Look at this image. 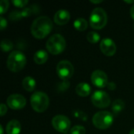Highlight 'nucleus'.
Masks as SVG:
<instances>
[{
  "instance_id": "obj_13",
  "label": "nucleus",
  "mask_w": 134,
  "mask_h": 134,
  "mask_svg": "<svg viewBox=\"0 0 134 134\" xmlns=\"http://www.w3.org/2000/svg\"><path fill=\"white\" fill-rule=\"evenodd\" d=\"M70 13L68 11L60 9L54 15V22L58 25H64L70 20Z\"/></svg>"
},
{
  "instance_id": "obj_21",
  "label": "nucleus",
  "mask_w": 134,
  "mask_h": 134,
  "mask_svg": "<svg viewBox=\"0 0 134 134\" xmlns=\"http://www.w3.org/2000/svg\"><path fill=\"white\" fill-rule=\"evenodd\" d=\"M1 48L3 52H9L13 49V42L9 39H3L1 42Z\"/></svg>"
},
{
  "instance_id": "obj_1",
  "label": "nucleus",
  "mask_w": 134,
  "mask_h": 134,
  "mask_svg": "<svg viewBox=\"0 0 134 134\" xmlns=\"http://www.w3.org/2000/svg\"><path fill=\"white\" fill-rule=\"evenodd\" d=\"M53 29V22L48 16H39L35 19L31 26V32L32 35L37 39H42L46 38Z\"/></svg>"
},
{
  "instance_id": "obj_28",
  "label": "nucleus",
  "mask_w": 134,
  "mask_h": 134,
  "mask_svg": "<svg viewBox=\"0 0 134 134\" xmlns=\"http://www.w3.org/2000/svg\"><path fill=\"white\" fill-rule=\"evenodd\" d=\"M108 89H109V90H115V88H116V85H115L114 82H108Z\"/></svg>"
},
{
  "instance_id": "obj_11",
  "label": "nucleus",
  "mask_w": 134,
  "mask_h": 134,
  "mask_svg": "<svg viewBox=\"0 0 134 134\" xmlns=\"http://www.w3.org/2000/svg\"><path fill=\"white\" fill-rule=\"evenodd\" d=\"M92 83L97 88H104L108 86V76L105 72L100 70H96L91 75Z\"/></svg>"
},
{
  "instance_id": "obj_22",
  "label": "nucleus",
  "mask_w": 134,
  "mask_h": 134,
  "mask_svg": "<svg viewBox=\"0 0 134 134\" xmlns=\"http://www.w3.org/2000/svg\"><path fill=\"white\" fill-rule=\"evenodd\" d=\"M9 19L11 20H20L21 18H23V15H22V12H20V11H16V10H14L13 11L12 13H10L9 16Z\"/></svg>"
},
{
  "instance_id": "obj_8",
  "label": "nucleus",
  "mask_w": 134,
  "mask_h": 134,
  "mask_svg": "<svg viewBox=\"0 0 134 134\" xmlns=\"http://www.w3.org/2000/svg\"><path fill=\"white\" fill-rule=\"evenodd\" d=\"M91 100L93 104L99 108H105L108 107L111 104L109 95L106 92L101 90L94 92L91 97Z\"/></svg>"
},
{
  "instance_id": "obj_30",
  "label": "nucleus",
  "mask_w": 134,
  "mask_h": 134,
  "mask_svg": "<svg viewBox=\"0 0 134 134\" xmlns=\"http://www.w3.org/2000/svg\"><path fill=\"white\" fill-rule=\"evenodd\" d=\"M90 2H93V3H95V4H97V3H100V2H102V1H101V0H99V1H93V0H90Z\"/></svg>"
},
{
  "instance_id": "obj_24",
  "label": "nucleus",
  "mask_w": 134,
  "mask_h": 134,
  "mask_svg": "<svg viewBox=\"0 0 134 134\" xmlns=\"http://www.w3.org/2000/svg\"><path fill=\"white\" fill-rule=\"evenodd\" d=\"M9 2L7 0H2L0 2V10L1 14H4L9 8Z\"/></svg>"
},
{
  "instance_id": "obj_3",
  "label": "nucleus",
  "mask_w": 134,
  "mask_h": 134,
  "mask_svg": "<svg viewBox=\"0 0 134 134\" xmlns=\"http://www.w3.org/2000/svg\"><path fill=\"white\" fill-rule=\"evenodd\" d=\"M65 48L66 41L64 38L59 34L52 35L46 42V49L51 54H60L65 49Z\"/></svg>"
},
{
  "instance_id": "obj_4",
  "label": "nucleus",
  "mask_w": 134,
  "mask_h": 134,
  "mask_svg": "<svg viewBox=\"0 0 134 134\" xmlns=\"http://www.w3.org/2000/svg\"><path fill=\"white\" fill-rule=\"evenodd\" d=\"M108 22V16L104 9L100 7L95 8L90 17V24L91 27L96 30L102 29Z\"/></svg>"
},
{
  "instance_id": "obj_6",
  "label": "nucleus",
  "mask_w": 134,
  "mask_h": 134,
  "mask_svg": "<svg viewBox=\"0 0 134 134\" xmlns=\"http://www.w3.org/2000/svg\"><path fill=\"white\" fill-rule=\"evenodd\" d=\"M113 115L109 111H99L93 117V124L100 130H106L113 123Z\"/></svg>"
},
{
  "instance_id": "obj_26",
  "label": "nucleus",
  "mask_w": 134,
  "mask_h": 134,
  "mask_svg": "<svg viewBox=\"0 0 134 134\" xmlns=\"http://www.w3.org/2000/svg\"><path fill=\"white\" fill-rule=\"evenodd\" d=\"M7 26V21L6 20H5V18H3L2 16L0 17V29L2 31H3Z\"/></svg>"
},
{
  "instance_id": "obj_9",
  "label": "nucleus",
  "mask_w": 134,
  "mask_h": 134,
  "mask_svg": "<svg viewBox=\"0 0 134 134\" xmlns=\"http://www.w3.org/2000/svg\"><path fill=\"white\" fill-rule=\"evenodd\" d=\"M52 125L53 128L60 133H66L69 130L71 122L69 119L64 115H56L52 119Z\"/></svg>"
},
{
  "instance_id": "obj_5",
  "label": "nucleus",
  "mask_w": 134,
  "mask_h": 134,
  "mask_svg": "<svg viewBox=\"0 0 134 134\" xmlns=\"http://www.w3.org/2000/svg\"><path fill=\"white\" fill-rule=\"evenodd\" d=\"M31 104L35 111L42 113L45 111L49 107V97L43 92H35L31 97Z\"/></svg>"
},
{
  "instance_id": "obj_10",
  "label": "nucleus",
  "mask_w": 134,
  "mask_h": 134,
  "mask_svg": "<svg viewBox=\"0 0 134 134\" xmlns=\"http://www.w3.org/2000/svg\"><path fill=\"white\" fill-rule=\"evenodd\" d=\"M7 105L11 109L13 110H20L25 107L26 105V99L20 94H11L7 98Z\"/></svg>"
},
{
  "instance_id": "obj_2",
  "label": "nucleus",
  "mask_w": 134,
  "mask_h": 134,
  "mask_svg": "<svg viewBox=\"0 0 134 134\" xmlns=\"http://www.w3.org/2000/svg\"><path fill=\"white\" fill-rule=\"evenodd\" d=\"M27 59L23 53L16 50L10 53L7 59V68L13 72L21 71L26 65Z\"/></svg>"
},
{
  "instance_id": "obj_7",
  "label": "nucleus",
  "mask_w": 134,
  "mask_h": 134,
  "mask_svg": "<svg viewBox=\"0 0 134 134\" xmlns=\"http://www.w3.org/2000/svg\"><path fill=\"white\" fill-rule=\"evenodd\" d=\"M57 73L60 79L67 81L72 77L74 67L68 60H61L57 65Z\"/></svg>"
},
{
  "instance_id": "obj_25",
  "label": "nucleus",
  "mask_w": 134,
  "mask_h": 134,
  "mask_svg": "<svg viewBox=\"0 0 134 134\" xmlns=\"http://www.w3.org/2000/svg\"><path fill=\"white\" fill-rule=\"evenodd\" d=\"M28 3L27 0H14L13 1V4L18 8H24V6L27 5V4Z\"/></svg>"
},
{
  "instance_id": "obj_27",
  "label": "nucleus",
  "mask_w": 134,
  "mask_h": 134,
  "mask_svg": "<svg viewBox=\"0 0 134 134\" xmlns=\"http://www.w3.org/2000/svg\"><path fill=\"white\" fill-rule=\"evenodd\" d=\"M7 112V108L4 104H2L0 105V115L3 116L5 115V113Z\"/></svg>"
},
{
  "instance_id": "obj_31",
  "label": "nucleus",
  "mask_w": 134,
  "mask_h": 134,
  "mask_svg": "<svg viewBox=\"0 0 134 134\" xmlns=\"http://www.w3.org/2000/svg\"><path fill=\"white\" fill-rule=\"evenodd\" d=\"M0 133H1V134H3V128H2V125H0Z\"/></svg>"
},
{
  "instance_id": "obj_16",
  "label": "nucleus",
  "mask_w": 134,
  "mask_h": 134,
  "mask_svg": "<svg viewBox=\"0 0 134 134\" xmlns=\"http://www.w3.org/2000/svg\"><path fill=\"white\" fill-rule=\"evenodd\" d=\"M48 60V53L43 50L40 49L37 51L34 55V60L37 64H43Z\"/></svg>"
},
{
  "instance_id": "obj_29",
  "label": "nucleus",
  "mask_w": 134,
  "mask_h": 134,
  "mask_svg": "<svg viewBox=\"0 0 134 134\" xmlns=\"http://www.w3.org/2000/svg\"><path fill=\"white\" fill-rule=\"evenodd\" d=\"M130 16H131V17L134 20V5L131 7V9H130Z\"/></svg>"
},
{
  "instance_id": "obj_12",
  "label": "nucleus",
  "mask_w": 134,
  "mask_h": 134,
  "mask_svg": "<svg viewBox=\"0 0 134 134\" xmlns=\"http://www.w3.org/2000/svg\"><path fill=\"white\" fill-rule=\"evenodd\" d=\"M100 49L101 52L108 57L113 56L116 52V46L115 42L108 38L101 40L100 44Z\"/></svg>"
},
{
  "instance_id": "obj_33",
  "label": "nucleus",
  "mask_w": 134,
  "mask_h": 134,
  "mask_svg": "<svg viewBox=\"0 0 134 134\" xmlns=\"http://www.w3.org/2000/svg\"><path fill=\"white\" fill-rule=\"evenodd\" d=\"M130 134H134V129H133V130H132L130 131Z\"/></svg>"
},
{
  "instance_id": "obj_17",
  "label": "nucleus",
  "mask_w": 134,
  "mask_h": 134,
  "mask_svg": "<svg viewBox=\"0 0 134 134\" xmlns=\"http://www.w3.org/2000/svg\"><path fill=\"white\" fill-rule=\"evenodd\" d=\"M22 85L25 90H27V92H31L35 90L36 83L33 78H31L30 76H27L23 79Z\"/></svg>"
},
{
  "instance_id": "obj_15",
  "label": "nucleus",
  "mask_w": 134,
  "mask_h": 134,
  "mask_svg": "<svg viewBox=\"0 0 134 134\" xmlns=\"http://www.w3.org/2000/svg\"><path fill=\"white\" fill-rule=\"evenodd\" d=\"M75 92L79 96L85 97H87L90 94L91 87L89 84H87L86 82H81L76 86Z\"/></svg>"
},
{
  "instance_id": "obj_23",
  "label": "nucleus",
  "mask_w": 134,
  "mask_h": 134,
  "mask_svg": "<svg viewBox=\"0 0 134 134\" xmlns=\"http://www.w3.org/2000/svg\"><path fill=\"white\" fill-rule=\"evenodd\" d=\"M71 134H86V129L82 126H75L71 128Z\"/></svg>"
},
{
  "instance_id": "obj_14",
  "label": "nucleus",
  "mask_w": 134,
  "mask_h": 134,
  "mask_svg": "<svg viewBox=\"0 0 134 134\" xmlns=\"http://www.w3.org/2000/svg\"><path fill=\"white\" fill-rule=\"evenodd\" d=\"M21 126L19 121L13 119L6 126L5 130L7 134H19L20 133Z\"/></svg>"
},
{
  "instance_id": "obj_20",
  "label": "nucleus",
  "mask_w": 134,
  "mask_h": 134,
  "mask_svg": "<svg viewBox=\"0 0 134 134\" xmlns=\"http://www.w3.org/2000/svg\"><path fill=\"white\" fill-rule=\"evenodd\" d=\"M100 39V36L99 34H97L95 31H90L88 33L87 35V40L89 42L92 43V44H95L97 43Z\"/></svg>"
},
{
  "instance_id": "obj_19",
  "label": "nucleus",
  "mask_w": 134,
  "mask_h": 134,
  "mask_svg": "<svg viewBox=\"0 0 134 134\" xmlns=\"http://www.w3.org/2000/svg\"><path fill=\"white\" fill-rule=\"evenodd\" d=\"M125 108V103L122 100H115L112 104V111L115 114L120 113Z\"/></svg>"
},
{
  "instance_id": "obj_34",
  "label": "nucleus",
  "mask_w": 134,
  "mask_h": 134,
  "mask_svg": "<svg viewBox=\"0 0 134 134\" xmlns=\"http://www.w3.org/2000/svg\"><path fill=\"white\" fill-rule=\"evenodd\" d=\"M133 27H134V26H133Z\"/></svg>"
},
{
  "instance_id": "obj_18",
  "label": "nucleus",
  "mask_w": 134,
  "mask_h": 134,
  "mask_svg": "<svg viewBox=\"0 0 134 134\" xmlns=\"http://www.w3.org/2000/svg\"><path fill=\"white\" fill-rule=\"evenodd\" d=\"M74 27L79 31H83L87 28L88 23L84 18H78L74 21Z\"/></svg>"
},
{
  "instance_id": "obj_32",
  "label": "nucleus",
  "mask_w": 134,
  "mask_h": 134,
  "mask_svg": "<svg viewBox=\"0 0 134 134\" xmlns=\"http://www.w3.org/2000/svg\"><path fill=\"white\" fill-rule=\"evenodd\" d=\"M125 2H127V3H133L134 0H133V1H126V0H125Z\"/></svg>"
}]
</instances>
